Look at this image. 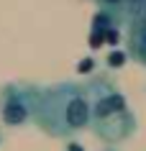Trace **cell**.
I'll return each mask as SVG.
<instances>
[{
	"mask_svg": "<svg viewBox=\"0 0 146 151\" xmlns=\"http://www.w3.org/2000/svg\"><path fill=\"white\" fill-rule=\"evenodd\" d=\"M33 126L49 138H74L90 128V95L85 82L62 80L36 85Z\"/></svg>",
	"mask_w": 146,
	"mask_h": 151,
	"instance_id": "6da1fadb",
	"label": "cell"
},
{
	"mask_svg": "<svg viewBox=\"0 0 146 151\" xmlns=\"http://www.w3.org/2000/svg\"><path fill=\"white\" fill-rule=\"evenodd\" d=\"M85 87L90 95V131L105 146L128 141L136 133V113L121 87L105 74H92Z\"/></svg>",
	"mask_w": 146,
	"mask_h": 151,
	"instance_id": "7a4b0ae2",
	"label": "cell"
},
{
	"mask_svg": "<svg viewBox=\"0 0 146 151\" xmlns=\"http://www.w3.org/2000/svg\"><path fill=\"white\" fill-rule=\"evenodd\" d=\"M33 82H5L0 87V123L5 128L33 126Z\"/></svg>",
	"mask_w": 146,
	"mask_h": 151,
	"instance_id": "3957f363",
	"label": "cell"
},
{
	"mask_svg": "<svg viewBox=\"0 0 146 151\" xmlns=\"http://www.w3.org/2000/svg\"><path fill=\"white\" fill-rule=\"evenodd\" d=\"M126 51L136 64L146 67V18H131L126 23Z\"/></svg>",
	"mask_w": 146,
	"mask_h": 151,
	"instance_id": "277c9868",
	"label": "cell"
},
{
	"mask_svg": "<svg viewBox=\"0 0 146 151\" xmlns=\"http://www.w3.org/2000/svg\"><path fill=\"white\" fill-rule=\"evenodd\" d=\"M95 3H97V8H100V10L110 13L121 26H126L131 18L136 16L138 5H141L144 0H95Z\"/></svg>",
	"mask_w": 146,
	"mask_h": 151,
	"instance_id": "5b68a950",
	"label": "cell"
},
{
	"mask_svg": "<svg viewBox=\"0 0 146 151\" xmlns=\"http://www.w3.org/2000/svg\"><path fill=\"white\" fill-rule=\"evenodd\" d=\"M123 59H126L123 54H113V56H108V62H110V67H123Z\"/></svg>",
	"mask_w": 146,
	"mask_h": 151,
	"instance_id": "8992f818",
	"label": "cell"
},
{
	"mask_svg": "<svg viewBox=\"0 0 146 151\" xmlns=\"http://www.w3.org/2000/svg\"><path fill=\"white\" fill-rule=\"evenodd\" d=\"M67 151H82V146H80V143H74V141H69V146H67Z\"/></svg>",
	"mask_w": 146,
	"mask_h": 151,
	"instance_id": "52a82bcc",
	"label": "cell"
},
{
	"mask_svg": "<svg viewBox=\"0 0 146 151\" xmlns=\"http://www.w3.org/2000/svg\"><path fill=\"white\" fill-rule=\"evenodd\" d=\"M105 151H115V149H113V146H108V149H105Z\"/></svg>",
	"mask_w": 146,
	"mask_h": 151,
	"instance_id": "ba28073f",
	"label": "cell"
},
{
	"mask_svg": "<svg viewBox=\"0 0 146 151\" xmlns=\"http://www.w3.org/2000/svg\"><path fill=\"white\" fill-rule=\"evenodd\" d=\"M0 146H3V133H0Z\"/></svg>",
	"mask_w": 146,
	"mask_h": 151,
	"instance_id": "9c48e42d",
	"label": "cell"
}]
</instances>
